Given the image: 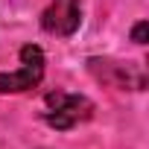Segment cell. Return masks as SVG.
<instances>
[{"label": "cell", "mask_w": 149, "mask_h": 149, "mask_svg": "<svg viewBox=\"0 0 149 149\" xmlns=\"http://www.w3.org/2000/svg\"><path fill=\"white\" fill-rule=\"evenodd\" d=\"M47 111H44V123L56 132H70L79 123L91 120L94 114V102L85 94H67V91H53L44 100Z\"/></svg>", "instance_id": "6da1fadb"}, {"label": "cell", "mask_w": 149, "mask_h": 149, "mask_svg": "<svg viewBox=\"0 0 149 149\" xmlns=\"http://www.w3.org/2000/svg\"><path fill=\"white\" fill-rule=\"evenodd\" d=\"M44 79V50L38 44L21 47V67L12 73H0V94H24Z\"/></svg>", "instance_id": "7a4b0ae2"}, {"label": "cell", "mask_w": 149, "mask_h": 149, "mask_svg": "<svg viewBox=\"0 0 149 149\" xmlns=\"http://www.w3.org/2000/svg\"><path fill=\"white\" fill-rule=\"evenodd\" d=\"M82 24V0H50V6L41 15V26L50 35H73Z\"/></svg>", "instance_id": "3957f363"}, {"label": "cell", "mask_w": 149, "mask_h": 149, "mask_svg": "<svg viewBox=\"0 0 149 149\" xmlns=\"http://www.w3.org/2000/svg\"><path fill=\"white\" fill-rule=\"evenodd\" d=\"M146 32H149V24H146V21H137V24L132 26V41H134V44H146Z\"/></svg>", "instance_id": "277c9868"}]
</instances>
